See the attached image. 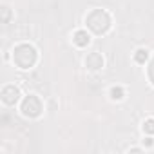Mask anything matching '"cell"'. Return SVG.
Wrapping results in <instances>:
<instances>
[{
    "label": "cell",
    "instance_id": "6da1fadb",
    "mask_svg": "<svg viewBox=\"0 0 154 154\" xmlns=\"http://www.w3.org/2000/svg\"><path fill=\"white\" fill-rule=\"evenodd\" d=\"M85 24H87V27H89L91 31H94L96 35H103V33L111 27V18H109V15H107L105 11L94 9V11H91V13L87 15Z\"/></svg>",
    "mask_w": 154,
    "mask_h": 154
},
{
    "label": "cell",
    "instance_id": "7a4b0ae2",
    "mask_svg": "<svg viewBox=\"0 0 154 154\" xmlns=\"http://www.w3.org/2000/svg\"><path fill=\"white\" fill-rule=\"evenodd\" d=\"M22 112H24V116H29V118H35V116H38L40 112H42V103H40V100L36 98V96H27L26 100H24V103H22Z\"/></svg>",
    "mask_w": 154,
    "mask_h": 154
},
{
    "label": "cell",
    "instance_id": "3957f363",
    "mask_svg": "<svg viewBox=\"0 0 154 154\" xmlns=\"http://www.w3.org/2000/svg\"><path fill=\"white\" fill-rule=\"evenodd\" d=\"M18 96H20V91L15 85H6L2 89V102L8 103V105H13L18 100Z\"/></svg>",
    "mask_w": 154,
    "mask_h": 154
},
{
    "label": "cell",
    "instance_id": "277c9868",
    "mask_svg": "<svg viewBox=\"0 0 154 154\" xmlns=\"http://www.w3.org/2000/svg\"><path fill=\"white\" fill-rule=\"evenodd\" d=\"M85 65H87L89 69H93V71L103 67V58H102V54H98V53H91V54L85 58Z\"/></svg>",
    "mask_w": 154,
    "mask_h": 154
},
{
    "label": "cell",
    "instance_id": "5b68a950",
    "mask_svg": "<svg viewBox=\"0 0 154 154\" xmlns=\"http://www.w3.org/2000/svg\"><path fill=\"white\" fill-rule=\"evenodd\" d=\"M72 42L78 45V47H85V45H89L91 38H89L87 31H76V33H74V36H72Z\"/></svg>",
    "mask_w": 154,
    "mask_h": 154
},
{
    "label": "cell",
    "instance_id": "8992f818",
    "mask_svg": "<svg viewBox=\"0 0 154 154\" xmlns=\"http://www.w3.org/2000/svg\"><path fill=\"white\" fill-rule=\"evenodd\" d=\"M147 49H138L136 51V54H134V60L138 62V63H145V60H147Z\"/></svg>",
    "mask_w": 154,
    "mask_h": 154
},
{
    "label": "cell",
    "instance_id": "52a82bcc",
    "mask_svg": "<svg viewBox=\"0 0 154 154\" xmlns=\"http://www.w3.org/2000/svg\"><path fill=\"white\" fill-rule=\"evenodd\" d=\"M111 98L112 100H122L123 98V89L122 87H112L111 89Z\"/></svg>",
    "mask_w": 154,
    "mask_h": 154
},
{
    "label": "cell",
    "instance_id": "ba28073f",
    "mask_svg": "<svg viewBox=\"0 0 154 154\" xmlns=\"http://www.w3.org/2000/svg\"><path fill=\"white\" fill-rule=\"evenodd\" d=\"M143 132L154 134V120H147V122L143 123Z\"/></svg>",
    "mask_w": 154,
    "mask_h": 154
}]
</instances>
